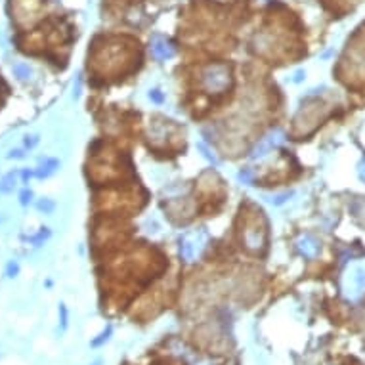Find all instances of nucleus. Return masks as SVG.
Returning a JSON list of instances; mask_svg holds the SVG:
<instances>
[{
	"label": "nucleus",
	"mask_w": 365,
	"mask_h": 365,
	"mask_svg": "<svg viewBox=\"0 0 365 365\" xmlns=\"http://www.w3.org/2000/svg\"><path fill=\"white\" fill-rule=\"evenodd\" d=\"M201 82H203V86L207 88L209 92H222V90H226V88L230 86V82H232L230 69H227V65H222V63L209 65L203 71Z\"/></svg>",
	"instance_id": "1"
},
{
	"label": "nucleus",
	"mask_w": 365,
	"mask_h": 365,
	"mask_svg": "<svg viewBox=\"0 0 365 365\" xmlns=\"http://www.w3.org/2000/svg\"><path fill=\"white\" fill-rule=\"evenodd\" d=\"M204 241H207V235L203 234V232H195V234L188 235L186 239H184L182 243V255L186 260H193L195 256L203 250L204 247Z\"/></svg>",
	"instance_id": "2"
},
{
	"label": "nucleus",
	"mask_w": 365,
	"mask_h": 365,
	"mask_svg": "<svg viewBox=\"0 0 365 365\" xmlns=\"http://www.w3.org/2000/svg\"><path fill=\"white\" fill-rule=\"evenodd\" d=\"M348 289H352L354 294H358L365 289V266L363 264H354L346 276Z\"/></svg>",
	"instance_id": "3"
},
{
	"label": "nucleus",
	"mask_w": 365,
	"mask_h": 365,
	"mask_svg": "<svg viewBox=\"0 0 365 365\" xmlns=\"http://www.w3.org/2000/svg\"><path fill=\"white\" fill-rule=\"evenodd\" d=\"M264 243H266L264 230H260V227H250V230L245 232V247H247L248 250L258 253V250L264 247Z\"/></svg>",
	"instance_id": "4"
},
{
	"label": "nucleus",
	"mask_w": 365,
	"mask_h": 365,
	"mask_svg": "<svg viewBox=\"0 0 365 365\" xmlns=\"http://www.w3.org/2000/svg\"><path fill=\"white\" fill-rule=\"evenodd\" d=\"M296 247H299L300 255L306 256V258H315V256L320 255V250H322L317 239H314L312 235H304V237H300Z\"/></svg>",
	"instance_id": "5"
},
{
	"label": "nucleus",
	"mask_w": 365,
	"mask_h": 365,
	"mask_svg": "<svg viewBox=\"0 0 365 365\" xmlns=\"http://www.w3.org/2000/svg\"><path fill=\"white\" fill-rule=\"evenodd\" d=\"M281 136L279 134H271V136H268L266 140H262L258 146H256L255 153H253V157H262V155H266V151H270V149H273V147L278 146L279 142H281Z\"/></svg>",
	"instance_id": "6"
},
{
	"label": "nucleus",
	"mask_w": 365,
	"mask_h": 365,
	"mask_svg": "<svg viewBox=\"0 0 365 365\" xmlns=\"http://www.w3.org/2000/svg\"><path fill=\"white\" fill-rule=\"evenodd\" d=\"M58 167H59L58 159H44V161L38 165L37 170H35V176H37V178H48V176L54 174V172L58 170Z\"/></svg>",
	"instance_id": "7"
},
{
	"label": "nucleus",
	"mask_w": 365,
	"mask_h": 365,
	"mask_svg": "<svg viewBox=\"0 0 365 365\" xmlns=\"http://www.w3.org/2000/svg\"><path fill=\"white\" fill-rule=\"evenodd\" d=\"M151 50H153L155 58L159 59H168L174 56V50H172V46L168 42H165V40H161V38H157L153 42V46H151Z\"/></svg>",
	"instance_id": "8"
},
{
	"label": "nucleus",
	"mask_w": 365,
	"mask_h": 365,
	"mask_svg": "<svg viewBox=\"0 0 365 365\" xmlns=\"http://www.w3.org/2000/svg\"><path fill=\"white\" fill-rule=\"evenodd\" d=\"M15 180H17V174H14V172L6 174L2 178V182H0V191L2 193H10L15 188Z\"/></svg>",
	"instance_id": "9"
},
{
	"label": "nucleus",
	"mask_w": 365,
	"mask_h": 365,
	"mask_svg": "<svg viewBox=\"0 0 365 365\" xmlns=\"http://www.w3.org/2000/svg\"><path fill=\"white\" fill-rule=\"evenodd\" d=\"M14 75L17 77V79L25 81V79H29V77H31V67L25 65V63H15V65H14Z\"/></svg>",
	"instance_id": "10"
},
{
	"label": "nucleus",
	"mask_w": 365,
	"mask_h": 365,
	"mask_svg": "<svg viewBox=\"0 0 365 365\" xmlns=\"http://www.w3.org/2000/svg\"><path fill=\"white\" fill-rule=\"evenodd\" d=\"M37 209L42 212H52L56 209V204H54V201H50V199H40L37 203Z\"/></svg>",
	"instance_id": "11"
},
{
	"label": "nucleus",
	"mask_w": 365,
	"mask_h": 365,
	"mask_svg": "<svg viewBox=\"0 0 365 365\" xmlns=\"http://www.w3.org/2000/svg\"><path fill=\"white\" fill-rule=\"evenodd\" d=\"M48 235H50V232H48V230H46V227H42V230H40V234L37 235V237H33V239H31V241L35 243V245H40V243L44 241V239H46V237H48Z\"/></svg>",
	"instance_id": "12"
},
{
	"label": "nucleus",
	"mask_w": 365,
	"mask_h": 365,
	"mask_svg": "<svg viewBox=\"0 0 365 365\" xmlns=\"http://www.w3.org/2000/svg\"><path fill=\"white\" fill-rule=\"evenodd\" d=\"M17 271H19V266L15 262H10L8 264V268H6V276L8 278H15L17 276Z\"/></svg>",
	"instance_id": "13"
},
{
	"label": "nucleus",
	"mask_w": 365,
	"mask_h": 365,
	"mask_svg": "<svg viewBox=\"0 0 365 365\" xmlns=\"http://www.w3.org/2000/svg\"><path fill=\"white\" fill-rule=\"evenodd\" d=\"M31 199H33V193H31L29 190H23L21 195H19V201H21V204H29Z\"/></svg>",
	"instance_id": "14"
},
{
	"label": "nucleus",
	"mask_w": 365,
	"mask_h": 365,
	"mask_svg": "<svg viewBox=\"0 0 365 365\" xmlns=\"http://www.w3.org/2000/svg\"><path fill=\"white\" fill-rule=\"evenodd\" d=\"M38 144V136H27V138H25V147H35Z\"/></svg>",
	"instance_id": "15"
},
{
	"label": "nucleus",
	"mask_w": 365,
	"mask_h": 365,
	"mask_svg": "<svg viewBox=\"0 0 365 365\" xmlns=\"http://www.w3.org/2000/svg\"><path fill=\"white\" fill-rule=\"evenodd\" d=\"M10 159H23L25 155H23V151L21 149H15V151H10V155H8Z\"/></svg>",
	"instance_id": "16"
},
{
	"label": "nucleus",
	"mask_w": 365,
	"mask_h": 365,
	"mask_svg": "<svg viewBox=\"0 0 365 365\" xmlns=\"http://www.w3.org/2000/svg\"><path fill=\"white\" fill-rule=\"evenodd\" d=\"M248 178H250V170H241V172H239V180L248 182Z\"/></svg>",
	"instance_id": "17"
},
{
	"label": "nucleus",
	"mask_w": 365,
	"mask_h": 365,
	"mask_svg": "<svg viewBox=\"0 0 365 365\" xmlns=\"http://www.w3.org/2000/svg\"><path fill=\"white\" fill-rule=\"evenodd\" d=\"M287 197H289V195H278L276 199H270V201H271V203H276V204H281V203H285V201H287Z\"/></svg>",
	"instance_id": "18"
},
{
	"label": "nucleus",
	"mask_w": 365,
	"mask_h": 365,
	"mask_svg": "<svg viewBox=\"0 0 365 365\" xmlns=\"http://www.w3.org/2000/svg\"><path fill=\"white\" fill-rule=\"evenodd\" d=\"M149 96L153 98L155 102H163V96L159 94V90H153V92H151V94H149Z\"/></svg>",
	"instance_id": "19"
},
{
	"label": "nucleus",
	"mask_w": 365,
	"mask_h": 365,
	"mask_svg": "<svg viewBox=\"0 0 365 365\" xmlns=\"http://www.w3.org/2000/svg\"><path fill=\"white\" fill-rule=\"evenodd\" d=\"M359 176H361V180H365V161L361 163V167H359Z\"/></svg>",
	"instance_id": "20"
},
{
	"label": "nucleus",
	"mask_w": 365,
	"mask_h": 365,
	"mask_svg": "<svg viewBox=\"0 0 365 365\" xmlns=\"http://www.w3.org/2000/svg\"><path fill=\"white\" fill-rule=\"evenodd\" d=\"M94 365H98V363H94Z\"/></svg>",
	"instance_id": "21"
}]
</instances>
